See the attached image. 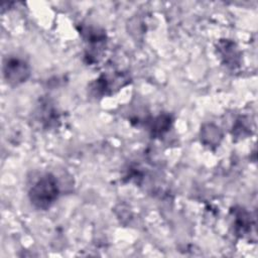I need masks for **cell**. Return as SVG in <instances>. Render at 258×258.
I'll use <instances>...</instances> for the list:
<instances>
[{
    "instance_id": "7a4b0ae2",
    "label": "cell",
    "mask_w": 258,
    "mask_h": 258,
    "mask_svg": "<svg viewBox=\"0 0 258 258\" xmlns=\"http://www.w3.org/2000/svg\"><path fill=\"white\" fill-rule=\"evenodd\" d=\"M4 76L7 82L13 85L25 82L29 76L28 64L20 58L10 57L4 63Z\"/></svg>"
},
{
    "instance_id": "6da1fadb",
    "label": "cell",
    "mask_w": 258,
    "mask_h": 258,
    "mask_svg": "<svg viewBox=\"0 0 258 258\" xmlns=\"http://www.w3.org/2000/svg\"><path fill=\"white\" fill-rule=\"evenodd\" d=\"M58 196V185L55 177L45 174L37 180L29 190V199L38 209L49 208Z\"/></svg>"
}]
</instances>
